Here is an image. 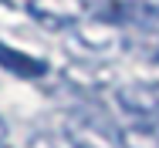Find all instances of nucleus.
<instances>
[{
	"label": "nucleus",
	"instance_id": "4",
	"mask_svg": "<svg viewBox=\"0 0 159 148\" xmlns=\"http://www.w3.org/2000/svg\"><path fill=\"white\" fill-rule=\"evenodd\" d=\"M27 14L48 30H64L85 20L88 0H27Z\"/></svg>",
	"mask_w": 159,
	"mask_h": 148
},
{
	"label": "nucleus",
	"instance_id": "3",
	"mask_svg": "<svg viewBox=\"0 0 159 148\" xmlns=\"http://www.w3.org/2000/svg\"><path fill=\"white\" fill-rule=\"evenodd\" d=\"M115 104L135 125H156L159 128V81H132L115 91Z\"/></svg>",
	"mask_w": 159,
	"mask_h": 148
},
{
	"label": "nucleus",
	"instance_id": "9",
	"mask_svg": "<svg viewBox=\"0 0 159 148\" xmlns=\"http://www.w3.org/2000/svg\"><path fill=\"white\" fill-rule=\"evenodd\" d=\"M0 142H7V128H3V118H0Z\"/></svg>",
	"mask_w": 159,
	"mask_h": 148
},
{
	"label": "nucleus",
	"instance_id": "5",
	"mask_svg": "<svg viewBox=\"0 0 159 148\" xmlns=\"http://www.w3.org/2000/svg\"><path fill=\"white\" fill-rule=\"evenodd\" d=\"M98 17L115 27H149L159 20V0H108L98 7Z\"/></svg>",
	"mask_w": 159,
	"mask_h": 148
},
{
	"label": "nucleus",
	"instance_id": "10",
	"mask_svg": "<svg viewBox=\"0 0 159 148\" xmlns=\"http://www.w3.org/2000/svg\"><path fill=\"white\" fill-rule=\"evenodd\" d=\"M0 148H10V145H7V142H0Z\"/></svg>",
	"mask_w": 159,
	"mask_h": 148
},
{
	"label": "nucleus",
	"instance_id": "2",
	"mask_svg": "<svg viewBox=\"0 0 159 148\" xmlns=\"http://www.w3.org/2000/svg\"><path fill=\"white\" fill-rule=\"evenodd\" d=\"M64 138L71 148H119V131L95 108H75L64 121Z\"/></svg>",
	"mask_w": 159,
	"mask_h": 148
},
{
	"label": "nucleus",
	"instance_id": "7",
	"mask_svg": "<svg viewBox=\"0 0 159 148\" xmlns=\"http://www.w3.org/2000/svg\"><path fill=\"white\" fill-rule=\"evenodd\" d=\"M119 148H159V128L132 121L119 131Z\"/></svg>",
	"mask_w": 159,
	"mask_h": 148
},
{
	"label": "nucleus",
	"instance_id": "8",
	"mask_svg": "<svg viewBox=\"0 0 159 148\" xmlns=\"http://www.w3.org/2000/svg\"><path fill=\"white\" fill-rule=\"evenodd\" d=\"M152 64H159V40H156V47H152Z\"/></svg>",
	"mask_w": 159,
	"mask_h": 148
},
{
	"label": "nucleus",
	"instance_id": "1",
	"mask_svg": "<svg viewBox=\"0 0 159 148\" xmlns=\"http://www.w3.org/2000/svg\"><path fill=\"white\" fill-rule=\"evenodd\" d=\"M125 47V30L108 20H81L68 37V51L78 54L81 64H105V57H115Z\"/></svg>",
	"mask_w": 159,
	"mask_h": 148
},
{
	"label": "nucleus",
	"instance_id": "6",
	"mask_svg": "<svg viewBox=\"0 0 159 148\" xmlns=\"http://www.w3.org/2000/svg\"><path fill=\"white\" fill-rule=\"evenodd\" d=\"M0 71H10L17 78H41L48 71V64L31 57V54H24V51H14V47L0 44Z\"/></svg>",
	"mask_w": 159,
	"mask_h": 148
}]
</instances>
